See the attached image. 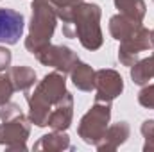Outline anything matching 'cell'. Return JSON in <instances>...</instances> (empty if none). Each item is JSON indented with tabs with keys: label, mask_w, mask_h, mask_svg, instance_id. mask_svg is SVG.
Returning <instances> with one entry per match:
<instances>
[{
	"label": "cell",
	"mask_w": 154,
	"mask_h": 152,
	"mask_svg": "<svg viewBox=\"0 0 154 152\" xmlns=\"http://www.w3.org/2000/svg\"><path fill=\"white\" fill-rule=\"evenodd\" d=\"M11 93H13V86H11V82H9L7 79L0 77V104H2L4 100H7V99L11 97Z\"/></svg>",
	"instance_id": "8"
},
{
	"label": "cell",
	"mask_w": 154,
	"mask_h": 152,
	"mask_svg": "<svg viewBox=\"0 0 154 152\" xmlns=\"http://www.w3.org/2000/svg\"><path fill=\"white\" fill-rule=\"evenodd\" d=\"M11 63V54L7 48H0V70H5Z\"/></svg>",
	"instance_id": "9"
},
{
	"label": "cell",
	"mask_w": 154,
	"mask_h": 152,
	"mask_svg": "<svg viewBox=\"0 0 154 152\" xmlns=\"http://www.w3.org/2000/svg\"><path fill=\"white\" fill-rule=\"evenodd\" d=\"M45 52H47V56L38 54L39 59H41V63L52 65V66H56V68H59V70H65V72H68V70L72 68V66H70L72 61H77V57L72 54V50H68V48H65V47L45 48Z\"/></svg>",
	"instance_id": "4"
},
{
	"label": "cell",
	"mask_w": 154,
	"mask_h": 152,
	"mask_svg": "<svg viewBox=\"0 0 154 152\" xmlns=\"http://www.w3.org/2000/svg\"><path fill=\"white\" fill-rule=\"evenodd\" d=\"M54 22H56L54 13L43 2H38L32 14L31 36L27 39V48L32 54H38L43 47H47V39L52 36V31H54Z\"/></svg>",
	"instance_id": "1"
},
{
	"label": "cell",
	"mask_w": 154,
	"mask_h": 152,
	"mask_svg": "<svg viewBox=\"0 0 154 152\" xmlns=\"http://www.w3.org/2000/svg\"><path fill=\"white\" fill-rule=\"evenodd\" d=\"M74 82L81 90H91L93 86V72L86 65H79L77 70L74 72Z\"/></svg>",
	"instance_id": "6"
},
{
	"label": "cell",
	"mask_w": 154,
	"mask_h": 152,
	"mask_svg": "<svg viewBox=\"0 0 154 152\" xmlns=\"http://www.w3.org/2000/svg\"><path fill=\"white\" fill-rule=\"evenodd\" d=\"M13 77L16 81V88H22V90L29 88L34 82V79H36V75L29 68H14L13 70Z\"/></svg>",
	"instance_id": "7"
},
{
	"label": "cell",
	"mask_w": 154,
	"mask_h": 152,
	"mask_svg": "<svg viewBox=\"0 0 154 152\" xmlns=\"http://www.w3.org/2000/svg\"><path fill=\"white\" fill-rule=\"evenodd\" d=\"M23 32V16L13 9H0V43L13 45Z\"/></svg>",
	"instance_id": "3"
},
{
	"label": "cell",
	"mask_w": 154,
	"mask_h": 152,
	"mask_svg": "<svg viewBox=\"0 0 154 152\" xmlns=\"http://www.w3.org/2000/svg\"><path fill=\"white\" fill-rule=\"evenodd\" d=\"M99 81V99H115L122 91V77H118L111 70H102L97 75Z\"/></svg>",
	"instance_id": "5"
},
{
	"label": "cell",
	"mask_w": 154,
	"mask_h": 152,
	"mask_svg": "<svg viewBox=\"0 0 154 152\" xmlns=\"http://www.w3.org/2000/svg\"><path fill=\"white\" fill-rule=\"evenodd\" d=\"M75 20L82 22V23H75V32L79 34V38L82 41L84 47L88 48H97L100 45V31H99V23H91L90 22H95L99 20L100 16V11L97 5H81V7H75Z\"/></svg>",
	"instance_id": "2"
}]
</instances>
